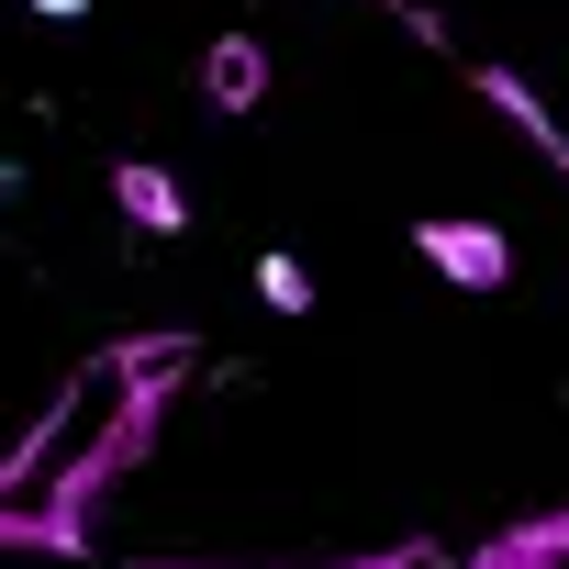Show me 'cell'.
<instances>
[{
  "instance_id": "8992f818",
  "label": "cell",
  "mask_w": 569,
  "mask_h": 569,
  "mask_svg": "<svg viewBox=\"0 0 569 569\" xmlns=\"http://www.w3.org/2000/svg\"><path fill=\"white\" fill-rule=\"evenodd\" d=\"M0 201H12V168H0Z\"/></svg>"
},
{
  "instance_id": "3957f363",
  "label": "cell",
  "mask_w": 569,
  "mask_h": 569,
  "mask_svg": "<svg viewBox=\"0 0 569 569\" xmlns=\"http://www.w3.org/2000/svg\"><path fill=\"white\" fill-rule=\"evenodd\" d=\"M112 201H123L134 234H190V190H179L157 157H123V168H112Z\"/></svg>"
},
{
  "instance_id": "5b68a950",
  "label": "cell",
  "mask_w": 569,
  "mask_h": 569,
  "mask_svg": "<svg viewBox=\"0 0 569 569\" xmlns=\"http://www.w3.org/2000/svg\"><path fill=\"white\" fill-rule=\"evenodd\" d=\"M23 12H46V23H79V12H90V0H23Z\"/></svg>"
},
{
  "instance_id": "7a4b0ae2",
  "label": "cell",
  "mask_w": 569,
  "mask_h": 569,
  "mask_svg": "<svg viewBox=\"0 0 569 569\" xmlns=\"http://www.w3.org/2000/svg\"><path fill=\"white\" fill-rule=\"evenodd\" d=\"M201 101L212 112H257L268 101V46L257 34H212L201 46Z\"/></svg>"
},
{
  "instance_id": "277c9868",
  "label": "cell",
  "mask_w": 569,
  "mask_h": 569,
  "mask_svg": "<svg viewBox=\"0 0 569 569\" xmlns=\"http://www.w3.org/2000/svg\"><path fill=\"white\" fill-rule=\"evenodd\" d=\"M257 302H268V313H313V268L268 246V257H257Z\"/></svg>"
},
{
  "instance_id": "6da1fadb",
  "label": "cell",
  "mask_w": 569,
  "mask_h": 569,
  "mask_svg": "<svg viewBox=\"0 0 569 569\" xmlns=\"http://www.w3.org/2000/svg\"><path fill=\"white\" fill-rule=\"evenodd\" d=\"M413 246H425V268H436V279H458V291H502V279H513V246H502L491 223H469V212L413 223Z\"/></svg>"
}]
</instances>
